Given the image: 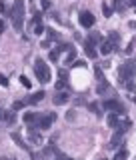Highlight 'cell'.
I'll use <instances>...</instances> for the list:
<instances>
[{
	"mask_svg": "<svg viewBox=\"0 0 136 160\" xmlns=\"http://www.w3.org/2000/svg\"><path fill=\"white\" fill-rule=\"evenodd\" d=\"M0 86H4V88L8 86V78L4 76V74H0Z\"/></svg>",
	"mask_w": 136,
	"mask_h": 160,
	"instance_id": "obj_30",
	"label": "cell"
},
{
	"mask_svg": "<svg viewBox=\"0 0 136 160\" xmlns=\"http://www.w3.org/2000/svg\"><path fill=\"white\" fill-rule=\"evenodd\" d=\"M0 160H8V158H6V156H2V158H0Z\"/></svg>",
	"mask_w": 136,
	"mask_h": 160,
	"instance_id": "obj_41",
	"label": "cell"
},
{
	"mask_svg": "<svg viewBox=\"0 0 136 160\" xmlns=\"http://www.w3.org/2000/svg\"><path fill=\"white\" fill-rule=\"evenodd\" d=\"M90 110H92V112L96 114V116H102V112H100V106H98L96 102H92V104H90Z\"/></svg>",
	"mask_w": 136,
	"mask_h": 160,
	"instance_id": "obj_28",
	"label": "cell"
},
{
	"mask_svg": "<svg viewBox=\"0 0 136 160\" xmlns=\"http://www.w3.org/2000/svg\"><path fill=\"white\" fill-rule=\"evenodd\" d=\"M74 66H78V68H84V66H86V62H84V60H76V62H74Z\"/></svg>",
	"mask_w": 136,
	"mask_h": 160,
	"instance_id": "obj_35",
	"label": "cell"
},
{
	"mask_svg": "<svg viewBox=\"0 0 136 160\" xmlns=\"http://www.w3.org/2000/svg\"><path fill=\"white\" fill-rule=\"evenodd\" d=\"M10 16H12L14 28L20 32L22 26H24V0H14V6L10 10Z\"/></svg>",
	"mask_w": 136,
	"mask_h": 160,
	"instance_id": "obj_1",
	"label": "cell"
},
{
	"mask_svg": "<svg viewBox=\"0 0 136 160\" xmlns=\"http://www.w3.org/2000/svg\"><path fill=\"white\" fill-rule=\"evenodd\" d=\"M12 140H16V142H18V146H20V148H24V150H28V144H26V142H24V140H22V136H20V134H18V132H12Z\"/></svg>",
	"mask_w": 136,
	"mask_h": 160,
	"instance_id": "obj_14",
	"label": "cell"
},
{
	"mask_svg": "<svg viewBox=\"0 0 136 160\" xmlns=\"http://www.w3.org/2000/svg\"><path fill=\"white\" fill-rule=\"evenodd\" d=\"M24 106V102H22V100H18V102H14V106H12V110H20V108H22Z\"/></svg>",
	"mask_w": 136,
	"mask_h": 160,
	"instance_id": "obj_32",
	"label": "cell"
},
{
	"mask_svg": "<svg viewBox=\"0 0 136 160\" xmlns=\"http://www.w3.org/2000/svg\"><path fill=\"white\" fill-rule=\"evenodd\" d=\"M34 72H36V78H38L42 84H46L48 80H50V70H48V66H46V64H44L40 58L34 62Z\"/></svg>",
	"mask_w": 136,
	"mask_h": 160,
	"instance_id": "obj_2",
	"label": "cell"
},
{
	"mask_svg": "<svg viewBox=\"0 0 136 160\" xmlns=\"http://www.w3.org/2000/svg\"><path fill=\"white\" fill-rule=\"evenodd\" d=\"M102 12H104V16H106V18H110V16H112V12H114V10L110 8L108 4H102Z\"/></svg>",
	"mask_w": 136,
	"mask_h": 160,
	"instance_id": "obj_25",
	"label": "cell"
},
{
	"mask_svg": "<svg viewBox=\"0 0 136 160\" xmlns=\"http://www.w3.org/2000/svg\"><path fill=\"white\" fill-rule=\"evenodd\" d=\"M114 48H116V46H114V44L110 42V40H104V42L100 44V54L108 56V54H112V52H114Z\"/></svg>",
	"mask_w": 136,
	"mask_h": 160,
	"instance_id": "obj_11",
	"label": "cell"
},
{
	"mask_svg": "<svg viewBox=\"0 0 136 160\" xmlns=\"http://www.w3.org/2000/svg\"><path fill=\"white\" fill-rule=\"evenodd\" d=\"M88 40H90L92 44H98V42H102V38H100V34H98V32H90Z\"/></svg>",
	"mask_w": 136,
	"mask_h": 160,
	"instance_id": "obj_20",
	"label": "cell"
},
{
	"mask_svg": "<svg viewBox=\"0 0 136 160\" xmlns=\"http://www.w3.org/2000/svg\"><path fill=\"white\" fill-rule=\"evenodd\" d=\"M112 4H114L112 10H116V12H124V10H126V4H124L122 0H112Z\"/></svg>",
	"mask_w": 136,
	"mask_h": 160,
	"instance_id": "obj_18",
	"label": "cell"
},
{
	"mask_svg": "<svg viewBox=\"0 0 136 160\" xmlns=\"http://www.w3.org/2000/svg\"><path fill=\"white\" fill-rule=\"evenodd\" d=\"M84 50H86V56H88V58H92V60L98 56V52L94 50V44L90 42V40H86V42H84Z\"/></svg>",
	"mask_w": 136,
	"mask_h": 160,
	"instance_id": "obj_13",
	"label": "cell"
},
{
	"mask_svg": "<svg viewBox=\"0 0 136 160\" xmlns=\"http://www.w3.org/2000/svg\"><path fill=\"white\" fill-rule=\"evenodd\" d=\"M50 60H52V62H56V60H58V52H56V50H54V52H50V56H48Z\"/></svg>",
	"mask_w": 136,
	"mask_h": 160,
	"instance_id": "obj_34",
	"label": "cell"
},
{
	"mask_svg": "<svg viewBox=\"0 0 136 160\" xmlns=\"http://www.w3.org/2000/svg\"><path fill=\"white\" fill-rule=\"evenodd\" d=\"M134 44H136V38H134L132 42L128 44V48H126V54H130V52H132V50H134Z\"/></svg>",
	"mask_w": 136,
	"mask_h": 160,
	"instance_id": "obj_33",
	"label": "cell"
},
{
	"mask_svg": "<svg viewBox=\"0 0 136 160\" xmlns=\"http://www.w3.org/2000/svg\"><path fill=\"white\" fill-rule=\"evenodd\" d=\"M56 160H72V158H68V156H64V154H58Z\"/></svg>",
	"mask_w": 136,
	"mask_h": 160,
	"instance_id": "obj_36",
	"label": "cell"
},
{
	"mask_svg": "<svg viewBox=\"0 0 136 160\" xmlns=\"http://www.w3.org/2000/svg\"><path fill=\"white\" fill-rule=\"evenodd\" d=\"M28 140L32 144H42V136H40L36 126H28Z\"/></svg>",
	"mask_w": 136,
	"mask_h": 160,
	"instance_id": "obj_6",
	"label": "cell"
},
{
	"mask_svg": "<svg viewBox=\"0 0 136 160\" xmlns=\"http://www.w3.org/2000/svg\"><path fill=\"white\" fill-rule=\"evenodd\" d=\"M68 100H70V96H68V92H64V90H58V92L54 94L52 102H54V104H66Z\"/></svg>",
	"mask_w": 136,
	"mask_h": 160,
	"instance_id": "obj_9",
	"label": "cell"
},
{
	"mask_svg": "<svg viewBox=\"0 0 136 160\" xmlns=\"http://www.w3.org/2000/svg\"><path fill=\"white\" fill-rule=\"evenodd\" d=\"M116 124H118V118H116V114H112V112H110V114H108V126L116 128Z\"/></svg>",
	"mask_w": 136,
	"mask_h": 160,
	"instance_id": "obj_21",
	"label": "cell"
},
{
	"mask_svg": "<svg viewBox=\"0 0 136 160\" xmlns=\"http://www.w3.org/2000/svg\"><path fill=\"white\" fill-rule=\"evenodd\" d=\"M0 118H2V110H0Z\"/></svg>",
	"mask_w": 136,
	"mask_h": 160,
	"instance_id": "obj_42",
	"label": "cell"
},
{
	"mask_svg": "<svg viewBox=\"0 0 136 160\" xmlns=\"http://www.w3.org/2000/svg\"><path fill=\"white\" fill-rule=\"evenodd\" d=\"M94 74H96L98 82H106V80H104V74H102V70H100L98 66H94Z\"/></svg>",
	"mask_w": 136,
	"mask_h": 160,
	"instance_id": "obj_26",
	"label": "cell"
},
{
	"mask_svg": "<svg viewBox=\"0 0 136 160\" xmlns=\"http://www.w3.org/2000/svg\"><path fill=\"white\" fill-rule=\"evenodd\" d=\"M44 96H46V94H44L42 90H38V92H34L32 96H26V100H24V104H38L40 100H44Z\"/></svg>",
	"mask_w": 136,
	"mask_h": 160,
	"instance_id": "obj_10",
	"label": "cell"
},
{
	"mask_svg": "<svg viewBox=\"0 0 136 160\" xmlns=\"http://www.w3.org/2000/svg\"><path fill=\"white\" fill-rule=\"evenodd\" d=\"M126 158H128V152H126V150H118L116 156H114V160H126Z\"/></svg>",
	"mask_w": 136,
	"mask_h": 160,
	"instance_id": "obj_23",
	"label": "cell"
},
{
	"mask_svg": "<svg viewBox=\"0 0 136 160\" xmlns=\"http://www.w3.org/2000/svg\"><path fill=\"white\" fill-rule=\"evenodd\" d=\"M56 120V114L54 112H50V114H42L38 120V124H36V128L38 130H48L50 126H52V122Z\"/></svg>",
	"mask_w": 136,
	"mask_h": 160,
	"instance_id": "obj_3",
	"label": "cell"
},
{
	"mask_svg": "<svg viewBox=\"0 0 136 160\" xmlns=\"http://www.w3.org/2000/svg\"><path fill=\"white\" fill-rule=\"evenodd\" d=\"M2 118L6 120L8 124H14V122H16V114H14V110H12V112H2Z\"/></svg>",
	"mask_w": 136,
	"mask_h": 160,
	"instance_id": "obj_17",
	"label": "cell"
},
{
	"mask_svg": "<svg viewBox=\"0 0 136 160\" xmlns=\"http://www.w3.org/2000/svg\"><path fill=\"white\" fill-rule=\"evenodd\" d=\"M110 92V86H106V82H100L98 86V94H108Z\"/></svg>",
	"mask_w": 136,
	"mask_h": 160,
	"instance_id": "obj_24",
	"label": "cell"
},
{
	"mask_svg": "<svg viewBox=\"0 0 136 160\" xmlns=\"http://www.w3.org/2000/svg\"><path fill=\"white\" fill-rule=\"evenodd\" d=\"M12 160H16V158H12Z\"/></svg>",
	"mask_w": 136,
	"mask_h": 160,
	"instance_id": "obj_43",
	"label": "cell"
},
{
	"mask_svg": "<svg viewBox=\"0 0 136 160\" xmlns=\"http://www.w3.org/2000/svg\"><path fill=\"white\" fill-rule=\"evenodd\" d=\"M20 82H22V86H26V88H30V80H28L26 76H20Z\"/></svg>",
	"mask_w": 136,
	"mask_h": 160,
	"instance_id": "obj_31",
	"label": "cell"
},
{
	"mask_svg": "<svg viewBox=\"0 0 136 160\" xmlns=\"http://www.w3.org/2000/svg\"><path fill=\"white\" fill-rule=\"evenodd\" d=\"M78 20H80V24H82L84 28H92L94 26V14L88 12V10H82L80 16H78Z\"/></svg>",
	"mask_w": 136,
	"mask_h": 160,
	"instance_id": "obj_5",
	"label": "cell"
},
{
	"mask_svg": "<svg viewBox=\"0 0 136 160\" xmlns=\"http://www.w3.org/2000/svg\"><path fill=\"white\" fill-rule=\"evenodd\" d=\"M40 116H42V114H38V112H26L24 114V122H26L28 126H36Z\"/></svg>",
	"mask_w": 136,
	"mask_h": 160,
	"instance_id": "obj_8",
	"label": "cell"
},
{
	"mask_svg": "<svg viewBox=\"0 0 136 160\" xmlns=\"http://www.w3.org/2000/svg\"><path fill=\"white\" fill-rule=\"evenodd\" d=\"M128 26H130V28H132V30H136V20H132V22H130V24H128Z\"/></svg>",
	"mask_w": 136,
	"mask_h": 160,
	"instance_id": "obj_39",
	"label": "cell"
},
{
	"mask_svg": "<svg viewBox=\"0 0 136 160\" xmlns=\"http://www.w3.org/2000/svg\"><path fill=\"white\" fill-rule=\"evenodd\" d=\"M46 34H48V38H50V40H60L58 32H56V30H52V28H46Z\"/></svg>",
	"mask_w": 136,
	"mask_h": 160,
	"instance_id": "obj_22",
	"label": "cell"
},
{
	"mask_svg": "<svg viewBox=\"0 0 136 160\" xmlns=\"http://www.w3.org/2000/svg\"><path fill=\"white\" fill-rule=\"evenodd\" d=\"M76 60V48H70L68 52H66V58H64V62L70 64V62H74Z\"/></svg>",
	"mask_w": 136,
	"mask_h": 160,
	"instance_id": "obj_15",
	"label": "cell"
},
{
	"mask_svg": "<svg viewBox=\"0 0 136 160\" xmlns=\"http://www.w3.org/2000/svg\"><path fill=\"white\" fill-rule=\"evenodd\" d=\"M120 144H122V134L120 132H116L112 138H110V142H108V148H112V150H116Z\"/></svg>",
	"mask_w": 136,
	"mask_h": 160,
	"instance_id": "obj_12",
	"label": "cell"
},
{
	"mask_svg": "<svg viewBox=\"0 0 136 160\" xmlns=\"http://www.w3.org/2000/svg\"><path fill=\"white\" fill-rule=\"evenodd\" d=\"M30 156H32V160H46L42 152H30Z\"/></svg>",
	"mask_w": 136,
	"mask_h": 160,
	"instance_id": "obj_29",
	"label": "cell"
},
{
	"mask_svg": "<svg viewBox=\"0 0 136 160\" xmlns=\"http://www.w3.org/2000/svg\"><path fill=\"white\" fill-rule=\"evenodd\" d=\"M70 48H72L70 44H58V46H56V52H58V54H60V52H68Z\"/></svg>",
	"mask_w": 136,
	"mask_h": 160,
	"instance_id": "obj_27",
	"label": "cell"
},
{
	"mask_svg": "<svg viewBox=\"0 0 136 160\" xmlns=\"http://www.w3.org/2000/svg\"><path fill=\"white\" fill-rule=\"evenodd\" d=\"M104 108L112 114H122L124 112V104L118 102V100H106V102H104Z\"/></svg>",
	"mask_w": 136,
	"mask_h": 160,
	"instance_id": "obj_4",
	"label": "cell"
},
{
	"mask_svg": "<svg viewBox=\"0 0 136 160\" xmlns=\"http://www.w3.org/2000/svg\"><path fill=\"white\" fill-rule=\"evenodd\" d=\"M128 126H130V120L118 122V124H116V132H120V134H122V132H126V130H128Z\"/></svg>",
	"mask_w": 136,
	"mask_h": 160,
	"instance_id": "obj_19",
	"label": "cell"
},
{
	"mask_svg": "<svg viewBox=\"0 0 136 160\" xmlns=\"http://www.w3.org/2000/svg\"><path fill=\"white\" fill-rule=\"evenodd\" d=\"M4 28H6V24H4V20H0V34L4 32Z\"/></svg>",
	"mask_w": 136,
	"mask_h": 160,
	"instance_id": "obj_38",
	"label": "cell"
},
{
	"mask_svg": "<svg viewBox=\"0 0 136 160\" xmlns=\"http://www.w3.org/2000/svg\"><path fill=\"white\" fill-rule=\"evenodd\" d=\"M66 84H68V72L62 68V70H58V82H56V90L66 88Z\"/></svg>",
	"mask_w": 136,
	"mask_h": 160,
	"instance_id": "obj_7",
	"label": "cell"
},
{
	"mask_svg": "<svg viewBox=\"0 0 136 160\" xmlns=\"http://www.w3.org/2000/svg\"><path fill=\"white\" fill-rule=\"evenodd\" d=\"M130 4H134V6H136V0H130Z\"/></svg>",
	"mask_w": 136,
	"mask_h": 160,
	"instance_id": "obj_40",
	"label": "cell"
},
{
	"mask_svg": "<svg viewBox=\"0 0 136 160\" xmlns=\"http://www.w3.org/2000/svg\"><path fill=\"white\" fill-rule=\"evenodd\" d=\"M42 8H44V10L50 8V2H48V0H42Z\"/></svg>",
	"mask_w": 136,
	"mask_h": 160,
	"instance_id": "obj_37",
	"label": "cell"
},
{
	"mask_svg": "<svg viewBox=\"0 0 136 160\" xmlns=\"http://www.w3.org/2000/svg\"><path fill=\"white\" fill-rule=\"evenodd\" d=\"M108 40L114 44V46H118V42H120V34L116 32V30H112V32H108Z\"/></svg>",
	"mask_w": 136,
	"mask_h": 160,
	"instance_id": "obj_16",
	"label": "cell"
}]
</instances>
